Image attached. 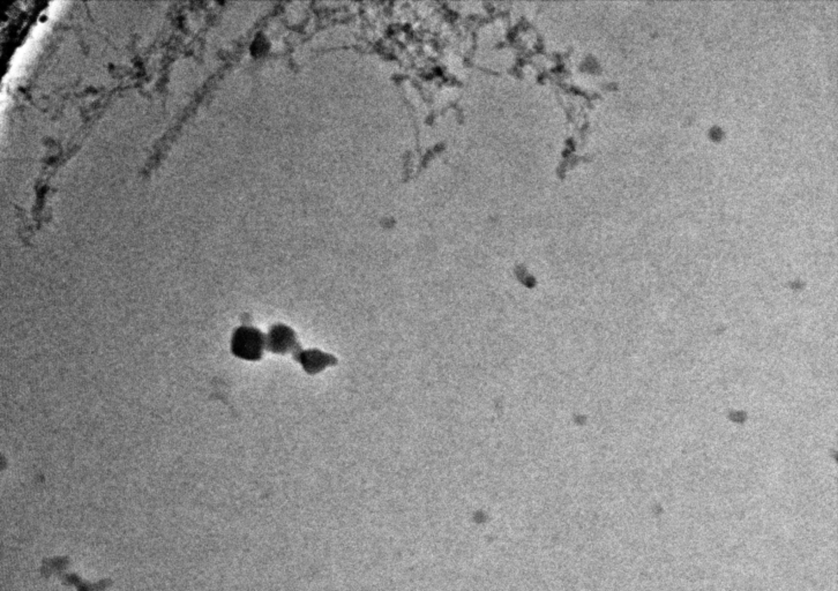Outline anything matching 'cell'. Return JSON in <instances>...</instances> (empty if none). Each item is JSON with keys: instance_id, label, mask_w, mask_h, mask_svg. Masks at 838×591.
I'll use <instances>...</instances> for the list:
<instances>
[{"instance_id": "7a4b0ae2", "label": "cell", "mask_w": 838, "mask_h": 591, "mask_svg": "<svg viewBox=\"0 0 838 591\" xmlns=\"http://www.w3.org/2000/svg\"><path fill=\"white\" fill-rule=\"evenodd\" d=\"M291 340H292V337L287 334L285 329L276 328V329L271 332V335L268 337V344L275 351H280V349H285V348L289 347Z\"/></svg>"}, {"instance_id": "6da1fadb", "label": "cell", "mask_w": 838, "mask_h": 591, "mask_svg": "<svg viewBox=\"0 0 838 591\" xmlns=\"http://www.w3.org/2000/svg\"><path fill=\"white\" fill-rule=\"evenodd\" d=\"M264 344L260 332L255 328H239L232 337V353L243 359L255 360L262 355Z\"/></svg>"}]
</instances>
